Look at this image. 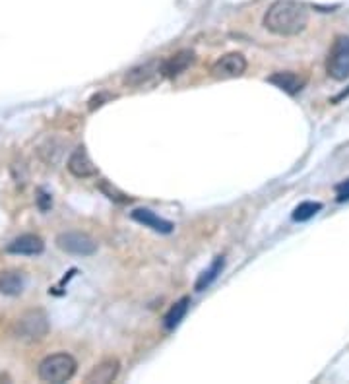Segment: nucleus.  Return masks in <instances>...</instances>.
Here are the masks:
<instances>
[{
    "label": "nucleus",
    "mask_w": 349,
    "mask_h": 384,
    "mask_svg": "<svg viewBox=\"0 0 349 384\" xmlns=\"http://www.w3.org/2000/svg\"><path fill=\"white\" fill-rule=\"evenodd\" d=\"M309 23V10L295 0H276L264 16V26L276 35H299Z\"/></svg>",
    "instance_id": "f257e3e1"
},
{
    "label": "nucleus",
    "mask_w": 349,
    "mask_h": 384,
    "mask_svg": "<svg viewBox=\"0 0 349 384\" xmlns=\"http://www.w3.org/2000/svg\"><path fill=\"white\" fill-rule=\"evenodd\" d=\"M76 359L68 353H55L39 363V378L43 383L60 384L70 380L76 373Z\"/></svg>",
    "instance_id": "f03ea898"
},
{
    "label": "nucleus",
    "mask_w": 349,
    "mask_h": 384,
    "mask_svg": "<svg viewBox=\"0 0 349 384\" xmlns=\"http://www.w3.org/2000/svg\"><path fill=\"white\" fill-rule=\"evenodd\" d=\"M326 70L330 78L343 82L349 78V37H336L326 60Z\"/></svg>",
    "instance_id": "7ed1b4c3"
},
{
    "label": "nucleus",
    "mask_w": 349,
    "mask_h": 384,
    "mask_svg": "<svg viewBox=\"0 0 349 384\" xmlns=\"http://www.w3.org/2000/svg\"><path fill=\"white\" fill-rule=\"evenodd\" d=\"M49 332V320L43 311H29L16 324V336L22 340H41Z\"/></svg>",
    "instance_id": "20e7f679"
},
{
    "label": "nucleus",
    "mask_w": 349,
    "mask_h": 384,
    "mask_svg": "<svg viewBox=\"0 0 349 384\" xmlns=\"http://www.w3.org/2000/svg\"><path fill=\"white\" fill-rule=\"evenodd\" d=\"M57 247L76 256H92L97 253V243L86 233H60L57 237Z\"/></svg>",
    "instance_id": "39448f33"
},
{
    "label": "nucleus",
    "mask_w": 349,
    "mask_h": 384,
    "mask_svg": "<svg viewBox=\"0 0 349 384\" xmlns=\"http://www.w3.org/2000/svg\"><path fill=\"white\" fill-rule=\"evenodd\" d=\"M247 70V58L240 53H227L218 58L211 66V76L218 80H229V78H239Z\"/></svg>",
    "instance_id": "423d86ee"
},
{
    "label": "nucleus",
    "mask_w": 349,
    "mask_h": 384,
    "mask_svg": "<svg viewBox=\"0 0 349 384\" xmlns=\"http://www.w3.org/2000/svg\"><path fill=\"white\" fill-rule=\"evenodd\" d=\"M161 66H163V60H160V58H153V60H148L144 65L134 66L126 72L124 82L131 84V86H142L145 82L152 80L155 74L161 72Z\"/></svg>",
    "instance_id": "0eeeda50"
},
{
    "label": "nucleus",
    "mask_w": 349,
    "mask_h": 384,
    "mask_svg": "<svg viewBox=\"0 0 349 384\" xmlns=\"http://www.w3.org/2000/svg\"><path fill=\"white\" fill-rule=\"evenodd\" d=\"M68 171L78 179H86V177L97 175V167L94 165V161L89 160L86 148H78V150H74L70 160H68Z\"/></svg>",
    "instance_id": "6e6552de"
},
{
    "label": "nucleus",
    "mask_w": 349,
    "mask_h": 384,
    "mask_svg": "<svg viewBox=\"0 0 349 384\" xmlns=\"http://www.w3.org/2000/svg\"><path fill=\"white\" fill-rule=\"evenodd\" d=\"M132 219H136L138 224H142L144 227H150V229L157 233H171L174 227L171 221L160 218L155 212L148 210V208H138V210L132 212Z\"/></svg>",
    "instance_id": "1a4fd4ad"
},
{
    "label": "nucleus",
    "mask_w": 349,
    "mask_h": 384,
    "mask_svg": "<svg viewBox=\"0 0 349 384\" xmlns=\"http://www.w3.org/2000/svg\"><path fill=\"white\" fill-rule=\"evenodd\" d=\"M45 251V243L41 237H37V235H22V237H18L14 239L10 245H8V253L12 254H29V256H33V254H41Z\"/></svg>",
    "instance_id": "9d476101"
},
{
    "label": "nucleus",
    "mask_w": 349,
    "mask_h": 384,
    "mask_svg": "<svg viewBox=\"0 0 349 384\" xmlns=\"http://www.w3.org/2000/svg\"><path fill=\"white\" fill-rule=\"evenodd\" d=\"M270 84H274L276 87H279L282 92L289 95L299 94L306 84L305 76H299L295 72H276L270 76Z\"/></svg>",
    "instance_id": "9b49d317"
},
{
    "label": "nucleus",
    "mask_w": 349,
    "mask_h": 384,
    "mask_svg": "<svg viewBox=\"0 0 349 384\" xmlns=\"http://www.w3.org/2000/svg\"><path fill=\"white\" fill-rule=\"evenodd\" d=\"M194 62V53L192 51H179L177 55H173L167 60H163V66H161V72L165 74L167 78H174L182 74L190 65Z\"/></svg>",
    "instance_id": "f8f14e48"
},
{
    "label": "nucleus",
    "mask_w": 349,
    "mask_h": 384,
    "mask_svg": "<svg viewBox=\"0 0 349 384\" xmlns=\"http://www.w3.org/2000/svg\"><path fill=\"white\" fill-rule=\"evenodd\" d=\"M26 287V278L22 272H16V270H6V272H0V293L2 295H20Z\"/></svg>",
    "instance_id": "ddd939ff"
},
{
    "label": "nucleus",
    "mask_w": 349,
    "mask_h": 384,
    "mask_svg": "<svg viewBox=\"0 0 349 384\" xmlns=\"http://www.w3.org/2000/svg\"><path fill=\"white\" fill-rule=\"evenodd\" d=\"M118 375V361L116 359H107L101 365H97L89 375H87V383H97V384H107L113 383Z\"/></svg>",
    "instance_id": "4468645a"
},
{
    "label": "nucleus",
    "mask_w": 349,
    "mask_h": 384,
    "mask_svg": "<svg viewBox=\"0 0 349 384\" xmlns=\"http://www.w3.org/2000/svg\"><path fill=\"white\" fill-rule=\"evenodd\" d=\"M189 305H190V299L182 297L181 301H177V303L169 309V312L165 314V320H163V324H165L167 330H173L174 327H179V324H181V320L184 319V314L189 312Z\"/></svg>",
    "instance_id": "2eb2a0df"
},
{
    "label": "nucleus",
    "mask_w": 349,
    "mask_h": 384,
    "mask_svg": "<svg viewBox=\"0 0 349 384\" xmlns=\"http://www.w3.org/2000/svg\"><path fill=\"white\" fill-rule=\"evenodd\" d=\"M223 264H226V260H223V256H218L216 258V262L211 264L210 268L206 270L200 278H198V282H196V291H204L208 285H210L216 278H218L219 274H221V270H223Z\"/></svg>",
    "instance_id": "dca6fc26"
},
{
    "label": "nucleus",
    "mask_w": 349,
    "mask_h": 384,
    "mask_svg": "<svg viewBox=\"0 0 349 384\" xmlns=\"http://www.w3.org/2000/svg\"><path fill=\"white\" fill-rule=\"evenodd\" d=\"M320 210H322V204L320 202L299 204L295 212H293V219H295V221H309V219L314 218Z\"/></svg>",
    "instance_id": "f3484780"
},
{
    "label": "nucleus",
    "mask_w": 349,
    "mask_h": 384,
    "mask_svg": "<svg viewBox=\"0 0 349 384\" xmlns=\"http://www.w3.org/2000/svg\"><path fill=\"white\" fill-rule=\"evenodd\" d=\"M37 202H39V208H41V210H49V208H51L52 200H51V196L45 194L43 190H39V196H37Z\"/></svg>",
    "instance_id": "a211bd4d"
},
{
    "label": "nucleus",
    "mask_w": 349,
    "mask_h": 384,
    "mask_svg": "<svg viewBox=\"0 0 349 384\" xmlns=\"http://www.w3.org/2000/svg\"><path fill=\"white\" fill-rule=\"evenodd\" d=\"M338 200L343 202V200H349V181L342 182V185H338Z\"/></svg>",
    "instance_id": "6ab92c4d"
}]
</instances>
